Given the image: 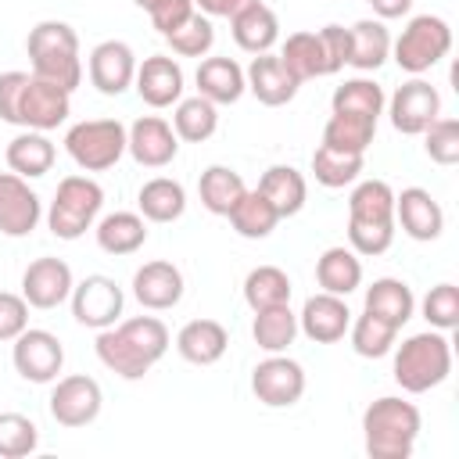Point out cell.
Segmentation results:
<instances>
[{
	"label": "cell",
	"instance_id": "6da1fadb",
	"mask_svg": "<svg viewBox=\"0 0 459 459\" xmlns=\"http://www.w3.org/2000/svg\"><path fill=\"white\" fill-rule=\"evenodd\" d=\"M423 416L412 402L384 394L362 412V445L369 459H409L420 437Z\"/></svg>",
	"mask_w": 459,
	"mask_h": 459
},
{
	"label": "cell",
	"instance_id": "7a4b0ae2",
	"mask_svg": "<svg viewBox=\"0 0 459 459\" xmlns=\"http://www.w3.org/2000/svg\"><path fill=\"white\" fill-rule=\"evenodd\" d=\"M25 50H29V61H32V75L36 79H47L61 90H75L82 82V61H79V36L68 22H57V18H47V22H36L29 29V39H25Z\"/></svg>",
	"mask_w": 459,
	"mask_h": 459
},
{
	"label": "cell",
	"instance_id": "3957f363",
	"mask_svg": "<svg viewBox=\"0 0 459 459\" xmlns=\"http://www.w3.org/2000/svg\"><path fill=\"white\" fill-rule=\"evenodd\" d=\"M452 373V341L445 330H423L398 344L394 351V380L409 394H423L445 384Z\"/></svg>",
	"mask_w": 459,
	"mask_h": 459
},
{
	"label": "cell",
	"instance_id": "277c9868",
	"mask_svg": "<svg viewBox=\"0 0 459 459\" xmlns=\"http://www.w3.org/2000/svg\"><path fill=\"white\" fill-rule=\"evenodd\" d=\"M104 208V186L90 176H65L54 190L47 226L57 240H79Z\"/></svg>",
	"mask_w": 459,
	"mask_h": 459
},
{
	"label": "cell",
	"instance_id": "5b68a950",
	"mask_svg": "<svg viewBox=\"0 0 459 459\" xmlns=\"http://www.w3.org/2000/svg\"><path fill=\"white\" fill-rule=\"evenodd\" d=\"M448 50H452V29L437 14H416V18H409V25L402 29V36L391 43L394 65L402 72H409V75L430 72Z\"/></svg>",
	"mask_w": 459,
	"mask_h": 459
},
{
	"label": "cell",
	"instance_id": "8992f818",
	"mask_svg": "<svg viewBox=\"0 0 459 459\" xmlns=\"http://www.w3.org/2000/svg\"><path fill=\"white\" fill-rule=\"evenodd\" d=\"M68 158L86 172H104L126 154V126L118 118H86L65 133Z\"/></svg>",
	"mask_w": 459,
	"mask_h": 459
},
{
	"label": "cell",
	"instance_id": "52a82bcc",
	"mask_svg": "<svg viewBox=\"0 0 459 459\" xmlns=\"http://www.w3.org/2000/svg\"><path fill=\"white\" fill-rule=\"evenodd\" d=\"M11 344H14L11 362H14L22 380H29V384H54L57 380V373L65 366V344L57 341V333L25 326Z\"/></svg>",
	"mask_w": 459,
	"mask_h": 459
},
{
	"label": "cell",
	"instance_id": "ba28073f",
	"mask_svg": "<svg viewBox=\"0 0 459 459\" xmlns=\"http://www.w3.org/2000/svg\"><path fill=\"white\" fill-rule=\"evenodd\" d=\"M72 316L75 323L90 326V330H104V326H115L118 316H122V305H126V294L122 287L104 276V273H93L86 280H79L72 287Z\"/></svg>",
	"mask_w": 459,
	"mask_h": 459
},
{
	"label": "cell",
	"instance_id": "9c48e42d",
	"mask_svg": "<svg viewBox=\"0 0 459 459\" xmlns=\"http://www.w3.org/2000/svg\"><path fill=\"white\" fill-rule=\"evenodd\" d=\"M251 391L262 405L287 409V405L301 402V394H305V369H301V362L276 351L251 369Z\"/></svg>",
	"mask_w": 459,
	"mask_h": 459
},
{
	"label": "cell",
	"instance_id": "30bf717a",
	"mask_svg": "<svg viewBox=\"0 0 459 459\" xmlns=\"http://www.w3.org/2000/svg\"><path fill=\"white\" fill-rule=\"evenodd\" d=\"M104 405V391L93 377L86 373H72V377H57L54 391H50V416L61 427H86L100 416Z\"/></svg>",
	"mask_w": 459,
	"mask_h": 459
},
{
	"label": "cell",
	"instance_id": "8fae6325",
	"mask_svg": "<svg viewBox=\"0 0 459 459\" xmlns=\"http://www.w3.org/2000/svg\"><path fill=\"white\" fill-rule=\"evenodd\" d=\"M387 115H391V126L402 133V136H420L437 115H441V93L427 82V79H409L402 82L391 100H387Z\"/></svg>",
	"mask_w": 459,
	"mask_h": 459
},
{
	"label": "cell",
	"instance_id": "7c38bea8",
	"mask_svg": "<svg viewBox=\"0 0 459 459\" xmlns=\"http://www.w3.org/2000/svg\"><path fill=\"white\" fill-rule=\"evenodd\" d=\"M68 115H72V93L54 86V82H47V79H36L29 72V82H25L22 97H18V126L50 133Z\"/></svg>",
	"mask_w": 459,
	"mask_h": 459
},
{
	"label": "cell",
	"instance_id": "4fadbf2b",
	"mask_svg": "<svg viewBox=\"0 0 459 459\" xmlns=\"http://www.w3.org/2000/svg\"><path fill=\"white\" fill-rule=\"evenodd\" d=\"M126 151L143 169H165L179 154V136H176L172 122H165L161 115H140L126 129Z\"/></svg>",
	"mask_w": 459,
	"mask_h": 459
},
{
	"label": "cell",
	"instance_id": "5bb4252c",
	"mask_svg": "<svg viewBox=\"0 0 459 459\" xmlns=\"http://www.w3.org/2000/svg\"><path fill=\"white\" fill-rule=\"evenodd\" d=\"M72 287H75L72 265L54 255L29 262L22 273V298L29 301V308H57L61 301L72 298Z\"/></svg>",
	"mask_w": 459,
	"mask_h": 459
},
{
	"label": "cell",
	"instance_id": "9a60e30c",
	"mask_svg": "<svg viewBox=\"0 0 459 459\" xmlns=\"http://www.w3.org/2000/svg\"><path fill=\"white\" fill-rule=\"evenodd\" d=\"M43 204L39 194L29 186V179L14 172H0V233L4 237H29L39 226Z\"/></svg>",
	"mask_w": 459,
	"mask_h": 459
},
{
	"label": "cell",
	"instance_id": "2e32d148",
	"mask_svg": "<svg viewBox=\"0 0 459 459\" xmlns=\"http://www.w3.org/2000/svg\"><path fill=\"white\" fill-rule=\"evenodd\" d=\"M351 326V308L341 294H312L298 312V330L316 344H337Z\"/></svg>",
	"mask_w": 459,
	"mask_h": 459
},
{
	"label": "cell",
	"instance_id": "e0dca14e",
	"mask_svg": "<svg viewBox=\"0 0 459 459\" xmlns=\"http://www.w3.org/2000/svg\"><path fill=\"white\" fill-rule=\"evenodd\" d=\"M90 82L104 93V97H118L133 86V75H136V54L129 43L122 39H104L90 50Z\"/></svg>",
	"mask_w": 459,
	"mask_h": 459
},
{
	"label": "cell",
	"instance_id": "ac0fdd59",
	"mask_svg": "<svg viewBox=\"0 0 459 459\" xmlns=\"http://www.w3.org/2000/svg\"><path fill=\"white\" fill-rule=\"evenodd\" d=\"M244 82L255 93V100L265 108L290 104L301 90V79L280 61V54H255L251 65L244 68Z\"/></svg>",
	"mask_w": 459,
	"mask_h": 459
},
{
	"label": "cell",
	"instance_id": "d6986e66",
	"mask_svg": "<svg viewBox=\"0 0 459 459\" xmlns=\"http://www.w3.org/2000/svg\"><path fill=\"white\" fill-rule=\"evenodd\" d=\"M394 222L402 226L405 237L427 244L445 233V208L430 197V190L405 186L402 194H394Z\"/></svg>",
	"mask_w": 459,
	"mask_h": 459
},
{
	"label": "cell",
	"instance_id": "ffe728a7",
	"mask_svg": "<svg viewBox=\"0 0 459 459\" xmlns=\"http://www.w3.org/2000/svg\"><path fill=\"white\" fill-rule=\"evenodd\" d=\"M133 86H136V93H140L143 104H151V108H172L183 97V68L169 54H151V57L136 61Z\"/></svg>",
	"mask_w": 459,
	"mask_h": 459
},
{
	"label": "cell",
	"instance_id": "44dd1931",
	"mask_svg": "<svg viewBox=\"0 0 459 459\" xmlns=\"http://www.w3.org/2000/svg\"><path fill=\"white\" fill-rule=\"evenodd\" d=\"M133 298L151 308V312H165V308H176L179 298H183V273L165 262V258H154V262H143L136 273H133Z\"/></svg>",
	"mask_w": 459,
	"mask_h": 459
},
{
	"label": "cell",
	"instance_id": "7402d4cb",
	"mask_svg": "<svg viewBox=\"0 0 459 459\" xmlns=\"http://www.w3.org/2000/svg\"><path fill=\"white\" fill-rule=\"evenodd\" d=\"M230 348V333L219 319H190L176 333V351L194 366H215Z\"/></svg>",
	"mask_w": 459,
	"mask_h": 459
},
{
	"label": "cell",
	"instance_id": "603a6c76",
	"mask_svg": "<svg viewBox=\"0 0 459 459\" xmlns=\"http://www.w3.org/2000/svg\"><path fill=\"white\" fill-rule=\"evenodd\" d=\"M258 194L276 208L280 219H290L308 201V183L294 165H269L258 179Z\"/></svg>",
	"mask_w": 459,
	"mask_h": 459
},
{
	"label": "cell",
	"instance_id": "cb8c5ba5",
	"mask_svg": "<svg viewBox=\"0 0 459 459\" xmlns=\"http://www.w3.org/2000/svg\"><path fill=\"white\" fill-rule=\"evenodd\" d=\"M97 359L111 369V373H118L122 380H143L147 373H151V359L118 330V326H104V330H97Z\"/></svg>",
	"mask_w": 459,
	"mask_h": 459
},
{
	"label": "cell",
	"instance_id": "d4e9b609",
	"mask_svg": "<svg viewBox=\"0 0 459 459\" xmlns=\"http://www.w3.org/2000/svg\"><path fill=\"white\" fill-rule=\"evenodd\" d=\"M366 312H373L377 319L391 323L394 330H402L412 312H416V298H412V287L405 280H394V276H380L366 287Z\"/></svg>",
	"mask_w": 459,
	"mask_h": 459
},
{
	"label": "cell",
	"instance_id": "484cf974",
	"mask_svg": "<svg viewBox=\"0 0 459 459\" xmlns=\"http://www.w3.org/2000/svg\"><path fill=\"white\" fill-rule=\"evenodd\" d=\"M230 32H233V39H237L240 50H247V54H269L273 43L280 39V18L258 0V4H251V7H244V11H237L230 18Z\"/></svg>",
	"mask_w": 459,
	"mask_h": 459
},
{
	"label": "cell",
	"instance_id": "4316f807",
	"mask_svg": "<svg viewBox=\"0 0 459 459\" xmlns=\"http://www.w3.org/2000/svg\"><path fill=\"white\" fill-rule=\"evenodd\" d=\"M391 57V32L380 18H362L348 29V65L359 72H377Z\"/></svg>",
	"mask_w": 459,
	"mask_h": 459
},
{
	"label": "cell",
	"instance_id": "83f0119b",
	"mask_svg": "<svg viewBox=\"0 0 459 459\" xmlns=\"http://www.w3.org/2000/svg\"><path fill=\"white\" fill-rule=\"evenodd\" d=\"M197 93L208 97L212 104H237L247 90L244 68L233 57H204L197 65Z\"/></svg>",
	"mask_w": 459,
	"mask_h": 459
},
{
	"label": "cell",
	"instance_id": "f1b7e54d",
	"mask_svg": "<svg viewBox=\"0 0 459 459\" xmlns=\"http://www.w3.org/2000/svg\"><path fill=\"white\" fill-rule=\"evenodd\" d=\"M4 158H7V169H11L14 176H22V179H39V176H47V172L54 169L57 151H54V143L47 140V133L25 129V133H18V136L7 143Z\"/></svg>",
	"mask_w": 459,
	"mask_h": 459
},
{
	"label": "cell",
	"instance_id": "f546056e",
	"mask_svg": "<svg viewBox=\"0 0 459 459\" xmlns=\"http://www.w3.org/2000/svg\"><path fill=\"white\" fill-rule=\"evenodd\" d=\"M136 204H140V215L147 222H176L186 212V190H183L179 179L154 176V179H147L140 186Z\"/></svg>",
	"mask_w": 459,
	"mask_h": 459
},
{
	"label": "cell",
	"instance_id": "4dcf8cb0",
	"mask_svg": "<svg viewBox=\"0 0 459 459\" xmlns=\"http://www.w3.org/2000/svg\"><path fill=\"white\" fill-rule=\"evenodd\" d=\"M97 244L108 255H133L147 244V219L136 212H111L97 222Z\"/></svg>",
	"mask_w": 459,
	"mask_h": 459
},
{
	"label": "cell",
	"instance_id": "1f68e13d",
	"mask_svg": "<svg viewBox=\"0 0 459 459\" xmlns=\"http://www.w3.org/2000/svg\"><path fill=\"white\" fill-rule=\"evenodd\" d=\"M316 283L326 290V294H341L348 298L359 283H362V262L351 247H326L316 262Z\"/></svg>",
	"mask_w": 459,
	"mask_h": 459
},
{
	"label": "cell",
	"instance_id": "d6a6232c",
	"mask_svg": "<svg viewBox=\"0 0 459 459\" xmlns=\"http://www.w3.org/2000/svg\"><path fill=\"white\" fill-rule=\"evenodd\" d=\"M247 183L237 169L230 165H208L197 179V194H201V204L212 212V215H230V208L244 197Z\"/></svg>",
	"mask_w": 459,
	"mask_h": 459
},
{
	"label": "cell",
	"instance_id": "836d02e7",
	"mask_svg": "<svg viewBox=\"0 0 459 459\" xmlns=\"http://www.w3.org/2000/svg\"><path fill=\"white\" fill-rule=\"evenodd\" d=\"M280 61H283L301 82H305V79H319V75H333L319 32H290L287 43H283V50H280Z\"/></svg>",
	"mask_w": 459,
	"mask_h": 459
},
{
	"label": "cell",
	"instance_id": "e575fe53",
	"mask_svg": "<svg viewBox=\"0 0 459 459\" xmlns=\"http://www.w3.org/2000/svg\"><path fill=\"white\" fill-rule=\"evenodd\" d=\"M172 129L186 143H204L219 129V104H212L201 93L197 97H179L176 111H172Z\"/></svg>",
	"mask_w": 459,
	"mask_h": 459
},
{
	"label": "cell",
	"instance_id": "d590c367",
	"mask_svg": "<svg viewBox=\"0 0 459 459\" xmlns=\"http://www.w3.org/2000/svg\"><path fill=\"white\" fill-rule=\"evenodd\" d=\"M251 337H255V344H258L262 351H269V355L287 351V348L294 344V337H298V316L290 312V301L255 312Z\"/></svg>",
	"mask_w": 459,
	"mask_h": 459
},
{
	"label": "cell",
	"instance_id": "8d00e7d4",
	"mask_svg": "<svg viewBox=\"0 0 459 459\" xmlns=\"http://www.w3.org/2000/svg\"><path fill=\"white\" fill-rule=\"evenodd\" d=\"M230 226L244 237V240H265L273 230H276V222H280V215H276V208L258 194V190H244V197L230 208Z\"/></svg>",
	"mask_w": 459,
	"mask_h": 459
},
{
	"label": "cell",
	"instance_id": "74e56055",
	"mask_svg": "<svg viewBox=\"0 0 459 459\" xmlns=\"http://www.w3.org/2000/svg\"><path fill=\"white\" fill-rule=\"evenodd\" d=\"M377 136V122L366 118V115H344V111H333L323 126V143L326 147H337V151H348V154H366L369 143Z\"/></svg>",
	"mask_w": 459,
	"mask_h": 459
},
{
	"label": "cell",
	"instance_id": "f35d334b",
	"mask_svg": "<svg viewBox=\"0 0 459 459\" xmlns=\"http://www.w3.org/2000/svg\"><path fill=\"white\" fill-rule=\"evenodd\" d=\"M244 301H247L251 312L287 305L290 301V276L280 265H255L244 276Z\"/></svg>",
	"mask_w": 459,
	"mask_h": 459
},
{
	"label": "cell",
	"instance_id": "ab89813d",
	"mask_svg": "<svg viewBox=\"0 0 459 459\" xmlns=\"http://www.w3.org/2000/svg\"><path fill=\"white\" fill-rule=\"evenodd\" d=\"M384 104H387V97H384L380 82H373V79H366V75L344 79V82L333 90V97H330V108H333V111L366 115V118H373V122L384 115Z\"/></svg>",
	"mask_w": 459,
	"mask_h": 459
},
{
	"label": "cell",
	"instance_id": "60d3db41",
	"mask_svg": "<svg viewBox=\"0 0 459 459\" xmlns=\"http://www.w3.org/2000/svg\"><path fill=\"white\" fill-rule=\"evenodd\" d=\"M348 219L366 222H394V190L384 179H362L355 183L348 197Z\"/></svg>",
	"mask_w": 459,
	"mask_h": 459
},
{
	"label": "cell",
	"instance_id": "b9f144b4",
	"mask_svg": "<svg viewBox=\"0 0 459 459\" xmlns=\"http://www.w3.org/2000/svg\"><path fill=\"white\" fill-rule=\"evenodd\" d=\"M362 158H366V154H348V151H337V147L319 143V147L312 151V176H316V183H323V186H330V190L348 186V183L359 179Z\"/></svg>",
	"mask_w": 459,
	"mask_h": 459
},
{
	"label": "cell",
	"instance_id": "7bdbcfd3",
	"mask_svg": "<svg viewBox=\"0 0 459 459\" xmlns=\"http://www.w3.org/2000/svg\"><path fill=\"white\" fill-rule=\"evenodd\" d=\"M348 337H351L355 355H362V359H384V355L394 348L398 330H394L391 323H384V319H377L373 312H366V308H362V316H355V319H351Z\"/></svg>",
	"mask_w": 459,
	"mask_h": 459
},
{
	"label": "cell",
	"instance_id": "ee69618b",
	"mask_svg": "<svg viewBox=\"0 0 459 459\" xmlns=\"http://www.w3.org/2000/svg\"><path fill=\"white\" fill-rule=\"evenodd\" d=\"M165 43H169V50L179 54V57H204V54L215 47V25H212L208 14L194 11L176 32L165 36Z\"/></svg>",
	"mask_w": 459,
	"mask_h": 459
},
{
	"label": "cell",
	"instance_id": "f6af8a7d",
	"mask_svg": "<svg viewBox=\"0 0 459 459\" xmlns=\"http://www.w3.org/2000/svg\"><path fill=\"white\" fill-rule=\"evenodd\" d=\"M39 448V427L25 412H0V459H22Z\"/></svg>",
	"mask_w": 459,
	"mask_h": 459
},
{
	"label": "cell",
	"instance_id": "bcb514c9",
	"mask_svg": "<svg viewBox=\"0 0 459 459\" xmlns=\"http://www.w3.org/2000/svg\"><path fill=\"white\" fill-rule=\"evenodd\" d=\"M151 362H158V359H165V351H169V326L158 319V316H133V319H122V323H115Z\"/></svg>",
	"mask_w": 459,
	"mask_h": 459
},
{
	"label": "cell",
	"instance_id": "7dc6e473",
	"mask_svg": "<svg viewBox=\"0 0 459 459\" xmlns=\"http://www.w3.org/2000/svg\"><path fill=\"white\" fill-rule=\"evenodd\" d=\"M423 151H427V158L430 161H437V165H455L459 161V122L455 118H434L423 133Z\"/></svg>",
	"mask_w": 459,
	"mask_h": 459
},
{
	"label": "cell",
	"instance_id": "c3c4849f",
	"mask_svg": "<svg viewBox=\"0 0 459 459\" xmlns=\"http://www.w3.org/2000/svg\"><path fill=\"white\" fill-rule=\"evenodd\" d=\"M423 319L434 330H452L459 326V287L455 283H437L423 298Z\"/></svg>",
	"mask_w": 459,
	"mask_h": 459
},
{
	"label": "cell",
	"instance_id": "681fc988",
	"mask_svg": "<svg viewBox=\"0 0 459 459\" xmlns=\"http://www.w3.org/2000/svg\"><path fill=\"white\" fill-rule=\"evenodd\" d=\"M394 240V222H366L348 219V244L355 255H384Z\"/></svg>",
	"mask_w": 459,
	"mask_h": 459
},
{
	"label": "cell",
	"instance_id": "f907efd6",
	"mask_svg": "<svg viewBox=\"0 0 459 459\" xmlns=\"http://www.w3.org/2000/svg\"><path fill=\"white\" fill-rule=\"evenodd\" d=\"M29 326V301L22 294L0 290V341H14Z\"/></svg>",
	"mask_w": 459,
	"mask_h": 459
},
{
	"label": "cell",
	"instance_id": "816d5d0a",
	"mask_svg": "<svg viewBox=\"0 0 459 459\" xmlns=\"http://www.w3.org/2000/svg\"><path fill=\"white\" fill-rule=\"evenodd\" d=\"M147 14H151V25H154L161 36H169V32H176V29L194 14V0H158Z\"/></svg>",
	"mask_w": 459,
	"mask_h": 459
},
{
	"label": "cell",
	"instance_id": "f5cc1de1",
	"mask_svg": "<svg viewBox=\"0 0 459 459\" xmlns=\"http://www.w3.org/2000/svg\"><path fill=\"white\" fill-rule=\"evenodd\" d=\"M29 82V72H0V118L18 126V97Z\"/></svg>",
	"mask_w": 459,
	"mask_h": 459
},
{
	"label": "cell",
	"instance_id": "db71d44e",
	"mask_svg": "<svg viewBox=\"0 0 459 459\" xmlns=\"http://www.w3.org/2000/svg\"><path fill=\"white\" fill-rule=\"evenodd\" d=\"M319 39H323V50H326L330 68L341 72L348 65V29L344 25H323L319 29Z\"/></svg>",
	"mask_w": 459,
	"mask_h": 459
},
{
	"label": "cell",
	"instance_id": "11a10c76",
	"mask_svg": "<svg viewBox=\"0 0 459 459\" xmlns=\"http://www.w3.org/2000/svg\"><path fill=\"white\" fill-rule=\"evenodd\" d=\"M251 4H258V0H194V7H201V14H208V18H233L237 11L251 7Z\"/></svg>",
	"mask_w": 459,
	"mask_h": 459
},
{
	"label": "cell",
	"instance_id": "9f6ffc18",
	"mask_svg": "<svg viewBox=\"0 0 459 459\" xmlns=\"http://www.w3.org/2000/svg\"><path fill=\"white\" fill-rule=\"evenodd\" d=\"M369 7H373V14L384 22V18H402V14H409V11H412V0H369Z\"/></svg>",
	"mask_w": 459,
	"mask_h": 459
},
{
	"label": "cell",
	"instance_id": "6f0895ef",
	"mask_svg": "<svg viewBox=\"0 0 459 459\" xmlns=\"http://www.w3.org/2000/svg\"><path fill=\"white\" fill-rule=\"evenodd\" d=\"M133 4H136V7H143V11H151V7L158 4V0H133Z\"/></svg>",
	"mask_w": 459,
	"mask_h": 459
}]
</instances>
